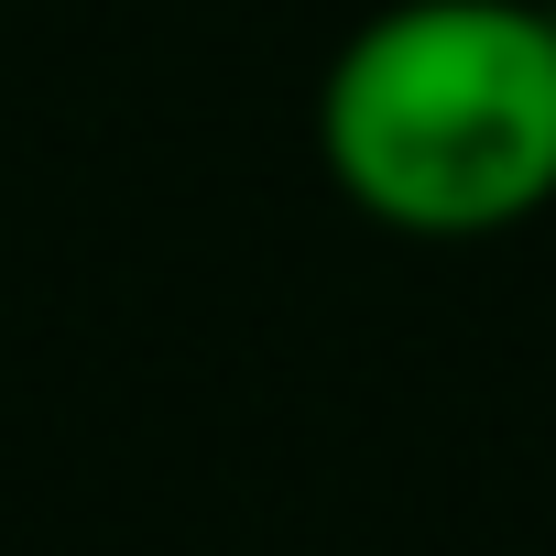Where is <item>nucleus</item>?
I'll list each match as a JSON object with an SVG mask.
<instances>
[{
  "label": "nucleus",
  "instance_id": "obj_1",
  "mask_svg": "<svg viewBox=\"0 0 556 556\" xmlns=\"http://www.w3.org/2000/svg\"><path fill=\"white\" fill-rule=\"evenodd\" d=\"M328 186L404 240H491L556 207V12L382 0L317 77Z\"/></svg>",
  "mask_w": 556,
  "mask_h": 556
}]
</instances>
